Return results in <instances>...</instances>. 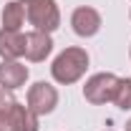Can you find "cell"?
Masks as SVG:
<instances>
[{
    "instance_id": "obj_2",
    "label": "cell",
    "mask_w": 131,
    "mask_h": 131,
    "mask_svg": "<svg viewBox=\"0 0 131 131\" xmlns=\"http://www.w3.org/2000/svg\"><path fill=\"white\" fill-rule=\"evenodd\" d=\"M25 5V20L33 30L53 33L61 28V8L56 0H23Z\"/></svg>"
},
{
    "instance_id": "obj_13",
    "label": "cell",
    "mask_w": 131,
    "mask_h": 131,
    "mask_svg": "<svg viewBox=\"0 0 131 131\" xmlns=\"http://www.w3.org/2000/svg\"><path fill=\"white\" fill-rule=\"evenodd\" d=\"M129 18H131V13H129Z\"/></svg>"
},
{
    "instance_id": "obj_10",
    "label": "cell",
    "mask_w": 131,
    "mask_h": 131,
    "mask_svg": "<svg viewBox=\"0 0 131 131\" xmlns=\"http://www.w3.org/2000/svg\"><path fill=\"white\" fill-rule=\"evenodd\" d=\"M111 103L121 111H131V78H118Z\"/></svg>"
},
{
    "instance_id": "obj_5",
    "label": "cell",
    "mask_w": 131,
    "mask_h": 131,
    "mask_svg": "<svg viewBox=\"0 0 131 131\" xmlns=\"http://www.w3.org/2000/svg\"><path fill=\"white\" fill-rule=\"evenodd\" d=\"M71 28L81 38H93L101 30V13L91 5H78L71 13Z\"/></svg>"
},
{
    "instance_id": "obj_1",
    "label": "cell",
    "mask_w": 131,
    "mask_h": 131,
    "mask_svg": "<svg viewBox=\"0 0 131 131\" xmlns=\"http://www.w3.org/2000/svg\"><path fill=\"white\" fill-rule=\"evenodd\" d=\"M88 50L81 48V46H68L63 48L56 58H53V66H50V76L53 81L61 83V86H71V83L81 81L88 71Z\"/></svg>"
},
{
    "instance_id": "obj_6",
    "label": "cell",
    "mask_w": 131,
    "mask_h": 131,
    "mask_svg": "<svg viewBox=\"0 0 131 131\" xmlns=\"http://www.w3.org/2000/svg\"><path fill=\"white\" fill-rule=\"evenodd\" d=\"M53 50V38L50 33H43V30H30L25 33V58L30 63H40L46 61Z\"/></svg>"
},
{
    "instance_id": "obj_3",
    "label": "cell",
    "mask_w": 131,
    "mask_h": 131,
    "mask_svg": "<svg viewBox=\"0 0 131 131\" xmlns=\"http://www.w3.org/2000/svg\"><path fill=\"white\" fill-rule=\"evenodd\" d=\"M116 83H118V76H116V73H108V71L93 73V76L86 81V86H83V98H86L91 106H106V103H111V98H114Z\"/></svg>"
},
{
    "instance_id": "obj_7",
    "label": "cell",
    "mask_w": 131,
    "mask_h": 131,
    "mask_svg": "<svg viewBox=\"0 0 131 131\" xmlns=\"http://www.w3.org/2000/svg\"><path fill=\"white\" fill-rule=\"evenodd\" d=\"M25 56V33L0 28V58L3 61H20Z\"/></svg>"
},
{
    "instance_id": "obj_4",
    "label": "cell",
    "mask_w": 131,
    "mask_h": 131,
    "mask_svg": "<svg viewBox=\"0 0 131 131\" xmlns=\"http://www.w3.org/2000/svg\"><path fill=\"white\" fill-rule=\"evenodd\" d=\"M25 103L35 116H48L56 111L58 106V88L50 86L46 81H38L28 88V96H25Z\"/></svg>"
},
{
    "instance_id": "obj_9",
    "label": "cell",
    "mask_w": 131,
    "mask_h": 131,
    "mask_svg": "<svg viewBox=\"0 0 131 131\" xmlns=\"http://www.w3.org/2000/svg\"><path fill=\"white\" fill-rule=\"evenodd\" d=\"M0 20H3V28L8 30H20L23 23H25V5L23 0H10L5 3L3 13H0Z\"/></svg>"
},
{
    "instance_id": "obj_11",
    "label": "cell",
    "mask_w": 131,
    "mask_h": 131,
    "mask_svg": "<svg viewBox=\"0 0 131 131\" xmlns=\"http://www.w3.org/2000/svg\"><path fill=\"white\" fill-rule=\"evenodd\" d=\"M126 131H131V118H129V124H126Z\"/></svg>"
},
{
    "instance_id": "obj_8",
    "label": "cell",
    "mask_w": 131,
    "mask_h": 131,
    "mask_svg": "<svg viewBox=\"0 0 131 131\" xmlns=\"http://www.w3.org/2000/svg\"><path fill=\"white\" fill-rule=\"evenodd\" d=\"M28 81V66L20 61H0V88L5 91H18Z\"/></svg>"
},
{
    "instance_id": "obj_12",
    "label": "cell",
    "mask_w": 131,
    "mask_h": 131,
    "mask_svg": "<svg viewBox=\"0 0 131 131\" xmlns=\"http://www.w3.org/2000/svg\"><path fill=\"white\" fill-rule=\"evenodd\" d=\"M129 58H131V48H129Z\"/></svg>"
}]
</instances>
